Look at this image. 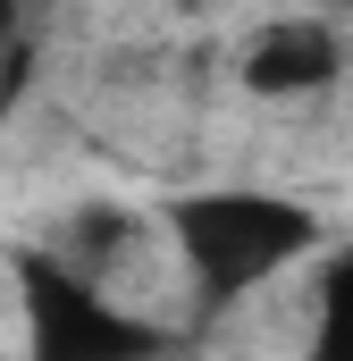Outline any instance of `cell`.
<instances>
[{
	"label": "cell",
	"mask_w": 353,
	"mask_h": 361,
	"mask_svg": "<svg viewBox=\"0 0 353 361\" xmlns=\"http://www.w3.org/2000/svg\"><path fill=\"white\" fill-rule=\"evenodd\" d=\"M160 244L176 261L193 328H219L261 286H277L294 261H320L328 227L311 202H294L277 185H185L160 202Z\"/></svg>",
	"instance_id": "1"
},
{
	"label": "cell",
	"mask_w": 353,
	"mask_h": 361,
	"mask_svg": "<svg viewBox=\"0 0 353 361\" xmlns=\"http://www.w3.org/2000/svg\"><path fill=\"white\" fill-rule=\"evenodd\" d=\"M8 286H17L25 361H169L176 353V336L152 311H135L118 286L76 269L59 244H17Z\"/></svg>",
	"instance_id": "2"
},
{
	"label": "cell",
	"mask_w": 353,
	"mask_h": 361,
	"mask_svg": "<svg viewBox=\"0 0 353 361\" xmlns=\"http://www.w3.org/2000/svg\"><path fill=\"white\" fill-rule=\"evenodd\" d=\"M236 76H244V92H261V101L328 92L345 76V34H337V17H269V25H253Z\"/></svg>",
	"instance_id": "3"
},
{
	"label": "cell",
	"mask_w": 353,
	"mask_h": 361,
	"mask_svg": "<svg viewBox=\"0 0 353 361\" xmlns=\"http://www.w3.org/2000/svg\"><path fill=\"white\" fill-rule=\"evenodd\" d=\"M303 361H353V235L320 252L311 269V319H303Z\"/></svg>",
	"instance_id": "4"
},
{
	"label": "cell",
	"mask_w": 353,
	"mask_h": 361,
	"mask_svg": "<svg viewBox=\"0 0 353 361\" xmlns=\"http://www.w3.org/2000/svg\"><path fill=\"white\" fill-rule=\"evenodd\" d=\"M0 25H8V17H0Z\"/></svg>",
	"instance_id": "5"
}]
</instances>
